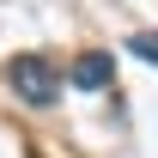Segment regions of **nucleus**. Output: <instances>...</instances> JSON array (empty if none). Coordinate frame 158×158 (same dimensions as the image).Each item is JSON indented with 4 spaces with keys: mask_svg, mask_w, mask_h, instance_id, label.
Masks as SVG:
<instances>
[{
    "mask_svg": "<svg viewBox=\"0 0 158 158\" xmlns=\"http://www.w3.org/2000/svg\"><path fill=\"white\" fill-rule=\"evenodd\" d=\"M6 85H12L24 103H37V110H49V103L61 98V73L43 55H12V61H6Z\"/></svg>",
    "mask_w": 158,
    "mask_h": 158,
    "instance_id": "f257e3e1",
    "label": "nucleus"
},
{
    "mask_svg": "<svg viewBox=\"0 0 158 158\" xmlns=\"http://www.w3.org/2000/svg\"><path fill=\"white\" fill-rule=\"evenodd\" d=\"M110 73H116V61H110V55H79L67 79H73L79 91H103V85H110Z\"/></svg>",
    "mask_w": 158,
    "mask_h": 158,
    "instance_id": "f03ea898",
    "label": "nucleus"
},
{
    "mask_svg": "<svg viewBox=\"0 0 158 158\" xmlns=\"http://www.w3.org/2000/svg\"><path fill=\"white\" fill-rule=\"evenodd\" d=\"M128 49H134V55H140V61H158V31H140V37H134V43H128Z\"/></svg>",
    "mask_w": 158,
    "mask_h": 158,
    "instance_id": "7ed1b4c3",
    "label": "nucleus"
}]
</instances>
